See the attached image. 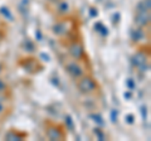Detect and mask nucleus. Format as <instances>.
I'll return each instance as SVG.
<instances>
[{
    "label": "nucleus",
    "mask_w": 151,
    "mask_h": 141,
    "mask_svg": "<svg viewBox=\"0 0 151 141\" xmlns=\"http://www.w3.org/2000/svg\"><path fill=\"white\" fill-rule=\"evenodd\" d=\"M77 86H78V90L81 91L82 93H84V95L93 93L94 91L97 90L96 81H94L92 77H89V76H82L81 78H79Z\"/></svg>",
    "instance_id": "obj_1"
},
{
    "label": "nucleus",
    "mask_w": 151,
    "mask_h": 141,
    "mask_svg": "<svg viewBox=\"0 0 151 141\" xmlns=\"http://www.w3.org/2000/svg\"><path fill=\"white\" fill-rule=\"evenodd\" d=\"M65 69H67V72L70 77H73L76 79L81 78L83 76V69L82 67L79 65L77 62H70V63H67V65H65Z\"/></svg>",
    "instance_id": "obj_2"
},
{
    "label": "nucleus",
    "mask_w": 151,
    "mask_h": 141,
    "mask_svg": "<svg viewBox=\"0 0 151 141\" xmlns=\"http://www.w3.org/2000/svg\"><path fill=\"white\" fill-rule=\"evenodd\" d=\"M135 23L137 24V27H141V28L149 25V23H150V12L137 13V15H136V18H135Z\"/></svg>",
    "instance_id": "obj_3"
},
{
    "label": "nucleus",
    "mask_w": 151,
    "mask_h": 141,
    "mask_svg": "<svg viewBox=\"0 0 151 141\" xmlns=\"http://www.w3.org/2000/svg\"><path fill=\"white\" fill-rule=\"evenodd\" d=\"M69 52H70V54H72V57L73 58H76V59H79L83 55V47H82V44L81 43H73L72 45H70V49H69Z\"/></svg>",
    "instance_id": "obj_4"
},
{
    "label": "nucleus",
    "mask_w": 151,
    "mask_h": 141,
    "mask_svg": "<svg viewBox=\"0 0 151 141\" xmlns=\"http://www.w3.org/2000/svg\"><path fill=\"white\" fill-rule=\"evenodd\" d=\"M145 38V32L141 27H137V28H134L131 30V39L135 40V42H140Z\"/></svg>",
    "instance_id": "obj_5"
},
{
    "label": "nucleus",
    "mask_w": 151,
    "mask_h": 141,
    "mask_svg": "<svg viewBox=\"0 0 151 141\" xmlns=\"http://www.w3.org/2000/svg\"><path fill=\"white\" fill-rule=\"evenodd\" d=\"M47 136L50 140H60L63 137V134H62V131H59L57 127H49L47 130Z\"/></svg>",
    "instance_id": "obj_6"
},
{
    "label": "nucleus",
    "mask_w": 151,
    "mask_h": 141,
    "mask_svg": "<svg viewBox=\"0 0 151 141\" xmlns=\"http://www.w3.org/2000/svg\"><path fill=\"white\" fill-rule=\"evenodd\" d=\"M136 12L141 13V12H150V0H141L136 6Z\"/></svg>",
    "instance_id": "obj_7"
},
{
    "label": "nucleus",
    "mask_w": 151,
    "mask_h": 141,
    "mask_svg": "<svg viewBox=\"0 0 151 141\" xmlns=\"http://www.w3.org/2000/svg\"><path fill=\"white\" fill-rule=\"evenodd\" d=\"M146 63V57L142 54V53H137L134 57V64L136 65V67H139V68H141L142 65Z\"/></svg>",
    "instance_id": "obj_8"
},
{
    "label": "nucleus",
    "mask_w": 151,
    "mask_h": 141,
    "mask_svg": "<svg viewBox=\"0 0 151 141\" xmlns=\"http://www.w3.org/2000/svg\"><path fill=\"white\" fill-rule=\"evenodd\" d=\"M65 24L62 22V23H58V24H55L54 25V28H53V32L55 33V34H58V35H62V34H64L65 32H67V29H65Z\"/></svg>",
    "instance_id": "obj_9"
},
{
    "label": "nucleus",
    "mask_w": 151,
    "mask_h": 141,
    "mask_svg": "<svg viewBox=\"0 0 151 141\" xmlns=\"http://www.w3.org/2000/svg\"><path fill=\"white\" fill-rule=\"evenodd\" d=\"M25 44H27V50H29V52H33V50H34L35 49V47H34V44H33L32 43V42H29V40H27L25 42V43H24V47H25Z\"/></svg>",
    "instance_id": "obj_10"
},
{
    "label": "nucleus",
    "mask_w": 151,
    "mask_h": 141,
    "mask_svg": "<svg viewBox=\"0 0 151 141\" xmlns=\"http://www.w3.org/2000/svg\"><path fill=\"white\" fill-rule=\"evenodd\" d=\"M6 87H8V86H6V83L4 82L1 78H0V92H4V91L6 90Z\"/></svg>",
    "instance_id": "obj_11"
},
{
    "label": "nucleus",
    "mask_w": 151,
    "mask_h": 141,
    "mask_svg": "<svg viewBox=\"0 0 151 141\" xmlns=\"http://www.w3.org/2000/svg\"><path fill=\"white\" fill-rule=\"evenodd\" d=\"M4 111H5V106H4L3 101H0V115L4 114Z\"/></svg>",
    "instance_id": "obj_12"
},
{
    "label": "nucleus",
    "mask_w": 151,
    "mask_h": 141,
    "mask_svg": "<svg viewBox=\"0 0 151 141\" xmlns=\"http://www.w3.org/2000/svg\"><path fill=\"white\" fill-rule=\"evenodd\" d=\"M1 70H3V65L0 64V73H1Z\"/></svg>",
    "instance_id": "obj_13"
}]
</instances>
